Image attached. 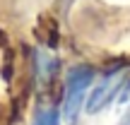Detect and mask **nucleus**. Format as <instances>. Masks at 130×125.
Returning a JSON list of instances; mask_svg holds the SVG:
<instances>
[{
    "mask_svg": "<svg viewBox=\"0 0 130 125\" xmlns=\"http://www.w3.org/2000/svg\"><path fill=\"white\" fill-rule=\"evenodd\" d=\"M94 79V67L92 65H75L68 70L65 77V89H63V118L68 123H75L84 106V94Z\"/></svg>",
    "mask_w": 130,
    "mask_h": 125,
    "instance_id": "nucleus-1",
    "label": "nucleus"
},
{
    "mask_svg": "<svg viewBox=\"0 0 130 125\" xmlns=\"http://www.w3.org/2000/svg\"><path fill=\"white\" fill-rule=\"evenodd\" d=\"M128 82V75L123 67H116L111 72L104 75V79L94 87V92L87 99V113H99L101 108H106L111 103V99L121 92V87Z\"/></svg>",
    "mask_w": 130,
    "mask_h": 125,
    "instance_id": "nucleus-2",
    "label": "nucleus"
},
{
    "mask_svg": "<svg viewBox=\"0 0 130 125\" xmlns=\"http://www.w3.org/2000/svg\"><path fill=\"white\" fill-rule=\"evenodd\" d=\"M34 67L39 70V79H41V82H51L53 75L58 72V60H56V58L43 56V53H39L36 60H34Z\"/></svg>",
    "mask_w": 130,
    "mask_h": 125,
    "instance_id": "nucleus-3",
    "label": "nucleus"
},
{
    "mask_svg": "<svg viewBox=\"0 0 130 125\" xmlns=\"http://www.w3.org/2000/svg\"><path fill=\"white\" fill-rule=\"evenodd\" d=\"M34 125H60V113H58L56 106H46L36 113L34 118Z\"/></svg>",
    "mask_w": 130,
    "mask_h": 125,
    "instance_id": "nucleus-4",
    "label": "nucleus"
},
{
    "mask_svg": "<svg viewBox=\"0 0 130 125\" xmlns=\"http://www.w3.org/2000/svg\"><path fill=\"white\" fill-rule=\"evenodd\" d=\"M121 125H130V113H128V116H125V118L121 120Z\"/></svg>",
    "mask_w": 130,
    "mask_h": 125,
    "instance_id": "nucleus-5",
    "label": "nucleus"
},
{
    "mask_svg": "<svg viewBox=\"0 0 130 125\" xmlns=\"http://www.w3.org/2000/svg\"><path fill=\"white\" fill-rule=\"evenodd\" d=\"M128 92H130V77H128ZM128 92H125V94H128ZM125 94H123V96H125Z\"/></svg>",
    "mask_w": 130,
    "mask_h": 125,
    "instance_id": "nucleus-6",
    "label": "nucleus"
}]
</instances>
